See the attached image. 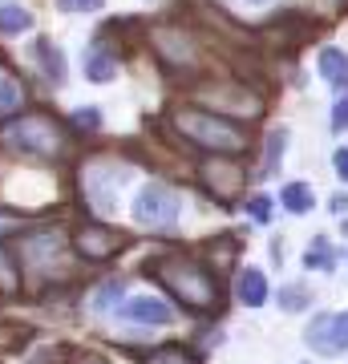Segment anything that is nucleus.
Instances as JSON below:
<instances>
[{"label": "nucleus", "mask_w": 348, "mask_h": 364, "mask_svg": "<svg viewBox=\"0 0 348 364\" xmlns=\"http://www.w3.org/2000/svg\"><path fill=\"white\" fill-rule=\"evenodd\" d=\"M332 130H348V97H340L332 109Z\"/></svg>", "instance_id": "obj_25"}, {"label": "nucleus", "mask_w": 348, "mask_h": 364, "mask_svg": "<svg viewBox=\"0 0 348 364\" xmlns=\"http://www.w3.org/2000/svg\"><path fill=\"white\" fill-rule=\"evenodd\" d=\"M21 105H25V85L16 77H4L0 81V114L9 117V114H16Z\"/></svg>", "instance_id": "obj_18"}, {"label": "nucleus", "mask_w": 348, "mask_h": 364, "mask_svg": "<svg viewBox=\"0 0 348 364\" xmlns=\"http://www.w3.org/2000/svg\"><path fill=\"white\" fill-rule=\"evenodd\" d=\"M348 210V198L344 195H332V215H344Z\"/></svg>", "instance_id": "obj_27"}, {"label": "nucleus", "mask_w": 348, "mask_h": 364, "mask_svg": "<svg viewBox=\"0 0 348 364\" xmlns=\"http://www.w3.org/2000/svg\"><path fill=\"white\" fill-rule=\"evenodd\" d=\"M280 308H284V312L308 308V291H304V287H284V291H280Z\"/></svg>", "instance_id": "obj_21"}, {"label": "nucleus", "mask_w": 348, "mask_h": 364, "mask_svg": "<svg viewBox=\"0 0 348 364\" xmlns=\"http://www.w3.org/2000/svg\"><path fill=\"white\" fill-rule=\"evenodd\" d=\"M263 299H268V275L259 272V267H243L239 272V304L259 308Z\"/></svg>", "instance_id": "obj_11"}, {"label": "nucleus", "mask_w": 348, "mask_h": 364, "mask_svg": "<svg viewBox=\"0 0 348 364\" xmlns=\"http://www.w3.org/2000/svg\"><path fill=\"white\" fill-rule=\"evenodd\" d=\"M117 299H122V284H105L102 291H97V308L105 312V308H114Z\"/></svg>", "instance_id": "obj_23"}, {"label": "nucleus", "mask_w": 348, "mask_h": 364, "mask_svg": "<svg viewBox=\"0 0 348 364\" xmlns=\"http://www.w3.org/2000/svg\"><path fill=\"white\" fill-rule=\"evenodd\" d=\"M33 57H37L41 73H45L53 85H61V81H65V57H61V49H57L49 37H41L37 45H33Z\"/></svg>", "instance_id": "obj_10"}, {"label": "nucleus", "mask_w": 348, "mask_h": 364, "mask_svg": "<svg viewBox=\"0 0 348 364\" xmlns=\"http://www.w3.org/2000/svg\"><path fill=\"white\" fill-rule=\"evenodd\" d=\"M284 142H288V130H275V134L268 138V154H263V166H268L271 174L280 170V158H284Z\"/></svg>", "instance_id": "obj_20"}, {"label": "nucleus", "mask_w": 348, "mask_h": 364, "mask_svg": "<svg viewBox=\"0 0 348 364\" xmlns=\"http://www.w3.org/2000/svg\"><path fill=\"white\" fill-rule=\"evenodd\" d=\"M28 25H33V16H28L21 4H0V33L16 37V33H25Z\"/></svg>", "instance_id": "obj_16"}, {"label": "nucleus", "mask_w": 348, "mask_h": 364, "mask_svg": "<svg viewBox=\"0 0 348 364\" xmlns=\"http://www.w3.org/2000/svg\"><path fill=\"white\" fill-rule=\"evenodd\" d=\"M154 53L162 57V65H170L174 73H194L199 69V45L170 25L154 28Z\"/></svg>", "instance_id": "obj_7"}, {"label": "nucleus", "mask_w": 348, "mask_h": 364, "mask_svg": "<svg viewBox=\"0 0 348 364\" xmlns=\"http://www.w3.org/2000/svg\"><path fill=\"white\" fill-rule=\"evenodd\" d=\"M85 4H97V0H85Z\"/></svg>", "instance_id": "obj_29"}, {"label": "nucleus", "mask_w": 348, "mask_h": 364, "mask_svg": "<svg viewBox=\"0 0 348 364\" xmlns=\"http://www.w3.org/2000/svg\"><path fill=\"white\" fill-rule=\"evenodd\" d=\"M320 73L332 81L336 90H348V53L324 49V53H320Z\"/></svg>", "instance_id": "obj_12"}, {"label": "nucleus", "mask_w": 348, "mask_h": 364, "mask_svg": "<svg viewBox=\"0 0 348 364\" xmlns=\"http://www.w3.org/2000/svg\"><path fill=\"white\" fill-rule=\"evenodd\" d=\"M304 267H324V272H332V267H336V247L324 239V235L312 243L308 251H304Z\"/></svg>", "instance_id": "obj_17"}, {"label": "nucleus", "mask_w": 348, "mask_h": 364, "mask_svg": "<svg viewBox=\"0 0 348 364\" xmlns=\"http://www.w3.org/2000/svg\"><path fill=\"white\" fill-rule=\"evenodd\" d=\"M179 195L170 191V186H162V182H150V186H142L138 191V198H134V219H138V227H146V231H167V227H174L179 223Z\"/></svg>", "instance_id": "obj_5"}, {"label": "nucleus", "mask_w": 348, "mask_h": 364, "mask_svg": "<svg viewBox=\"0 0 348 364\" xmlns=\"http://www.w3.org/2000/svg\"><path fill=\"white\" fill-rule=\"evenodd\" d=\"M85 77L93 81V85H105V81L117 77V61L110 57L105 49H93L90 57H85Z\"/></svg>", "instance_id": "obj_13"}, {"label": "nucleus", "mask_w": 348, "mask_h": 364, "mask_svg": "<svg viewBox=\"0 0 348 364\" xmlns=\"http://www.w3.org/2000/svg\"><path fill=\"white\" fill-rule=\"evenodd\" d=\"M150 275L179 299L186 312H215V308L223 304V291H219L215 272H211L206 263L191 259V255H167V259L154 263Z\"/></svg>", "instance_id": "obj_1"}, {"label": "nucleus", "mask_w": 348, "mask_h": 364, "mask_svg": "<svg viewBox=\"0 0 348 364\" xmlns=\"http://www.w3.org/2000/svg\"><path fill=\"white\" fill-rule=\"evenodd\" d=\"M199 182H203V191H206L211 203L231 207V203H239V195H243L247 174L231 154H211L206 162H199Z\"/></svg>", "instance_id": "obj_4"}, {"label": "nucleus", "mask_w": 348, "mask_h": 364, "mask_svg": "<svg viewBox=\"0 0 348 364\" xmlns=\"http://www.w3.org/2000/svg\"><path fill=\"white\" fill-rule=\"evenodd\" d=\"M170 126L186 138L191 146L206 150V154H243L247 150V134L235 126L231 117L215 114V109H194L182 105L170 114Z\"/></svg>", "instance_id": "obj_2"}, {"label": "nucleus", "mask_w": 348, "mask_h": 364, "mask_svg": "<svg viewBox=\"0 0 348 364\" xmlns=\"http://www.w3.org/2000/svg\"><path fill=\"white\" fill-rule=\"evenodd\" d=\"M304 340H308L312 352H320V356H340V352L348 348V320L344 316H316L308 324V332H304Z\"/></svg>", "instance_id": "obj_8"}, {"label": "nucleus", "mask_w": 348, "mask_h": 364, "mask_svg": "<svg viewBox=\"0 0 348 364\" xmlns=\"http://www.w3.org/2000/svg\"><path fill=\"white\" fill-rule=\"evenodd\" d=\"M122 312H126L134 324H170L174 308L162 304V299H154V296H138V299H126V304H122Z\"/></svg>", "instance_id": "obj_9"}, {"label": "nucleus", "mask_w": 348, "mask_h": 364, "mask_svg": "<svg viewBox=\"0 0 348 364\" xmlns=\"http://www.w3.org/2000/svg\"><path fill=\"white\" fill-rule=\"evenodd\" d=\"M97 122H102V117H97V109H93V105H85L81 114H73V126H81V130H93Z\"/></svg>", "instance_id": "obj_24"}, {"label": "nucleus", "mask_w": 348, "mask_h": 364, "mask_svg": "<svg viewBox=\"0 0 348 364\" xmlns=\"http://www.w3.org/2000/svg\"><path fill=\"white\" fill-rule=\"evenodd\" d=\"M247 4H268V0H247Z\"/></svg>", "instance_id": "obj_28"}, {"label": "nucleus", "mask_w": 348, "mask_h": 364, "mask_svg": "<svg viewBox=\"0 0 348 364\" xmlns=\"http://www.w3.org/2000/svg\"><path fill=\"white\" fill-rule=\"evenodd\" d=\"M344 320H348V316H344Z\"/></svg>", "instance_id": "obj_30"}, {"label": "nucleus", "mask_w": 348, "mask_h": 364, "mask_svg": "<svg viewBox=\"0 0 348 364\" xmlns=\"http://www.w3.org/2000/svg\"><path fill=\"white\" fill-rule=\"evenodd\" d=\"M0 142L9 150L53 162L69 150V130L53 114H9V122L0 126Z\"/></svg>", "instance_id": "obj_3"}, {"label": "nucleus", "mask_w": 348, "mask_h": 364, "mask_svg": "<svg viewBox=\"0 0 348 364\" xmlns=\"http://www.w3.org/2000/svg\"><path fill=\"white\" fill-rule=\"evenodd\" d=\"M142 364H199V356L191 348H182V344H162V348L146 352Z\"/></svg>", "instance_id": "obj_15"}, {"label": "nucleus", "mask_w": 348, "mask_h": 364, "mask_svg": "<svg viewBox=\"0 0 348 364\" xmlns=\"http://www.w3.org/2000/svg\"><path fill=\"white\" fill-rule=\"evenodd\" d=\"M247 210H251V219L255 223H271V198H251V203H247Z\"/></svg>", "instance_id": "obj_22"}, {"label": "nucleus", "mask_w": 348, "mask_h": 364, "mask_svg": "<svg viewBox=\"0 0 348 364\" xmlns=\"http://www.w3.org/2000/svg\"><path fill=\"white\" fill-rule=\"evenodd\" d=\"M21 279H16V263H13V251L0 247V296H13Z\"/></svg>", "instance_id": "obj_19"}, {"label": "nucleus", "mask_w": 348, "mask_h": 364, "mask_svg": "<svg viewBox=\"0 0 348 364\" xmlns=\"http://www.w3.org/2000/svg\"><path fill=\"white\" fill-rule=\"evenodd\" d=\"M122 247H126V235L114 231V227H105V223H85V227L73 231V251L90 263H105Z\"/></svg>", "instance_id": "obj_6"}, {"label": "nucleus", "mask_w": 348, "mask_h": 364, "mask_svg": "<svg viewBox=\"0 0 348 364\" xmlns=\"http://www.w3.org/2000/svg\"><path fill=\"white\" fill-rule=\"evenodd\" d=\"M332 166H336V174H340V178L348 182V146H340V150H336V158H332Z\"/></svg>", "instance_id": "obj_26"}, {"label": "nucleus", "mask_w": 348, "mask_h": 364, "mask_svg": "<svg viewBox=\"0 0 348 364\" xmlns=\"http://www.w3.org/2000/svg\"><path fill=\"white\" fill-rule=\"evenodd\" d=\"M280 203H284V207L292 210V215H308V210L316 207V195H312L308 182H288L284 195H280Z\"/></svg>", "instance_id": "obj_14"}]
</instances>
